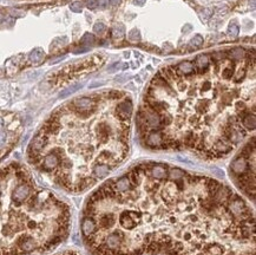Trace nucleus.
I'll return each mask as SVG.
<instances>
[{
    "instance_id": "nucleus-7",
    "label": "nucleus",
    "mask_w": 256,
    "mask_h": 255,
    "mask_svg": "<svg viewBox=\"0 0 256 255\" xmlns=\"http://www.w3.org/2000/svg\"><path fill=\"white\" fill-rule=\"evenodd\" d=\"M195 64L199 70H205L208 68V65H209V57L207 54H201V56H198L196 58Z\"/></svg>"
},
{
    "instance_id": "nucleus-16",
    "label": "nucleus",
    "mask_w": 256,
    "mask_h": 255,
    "mask_svg": "<svg viewBox=\"0 0 256 255\" xmlns=\"http://www.w3.org/2000/svg\"><path fill=\"white\" fill-rule=\"evenodd\" d=\"M70 9H71L72 12L79 13V12H82V9H83V4H82L80 1H75V2H72V4L70 5Z\"/></svg>"
},
{
    "instance_id": "nucleus-4",
    "label": "nucleus",
    "mask_w": 256,
    "mask_h": 255,
    "mask_svg": "<svg viewBox=\"0 0 256 255\" xmlns=\"http://www.w3.org/2000/svg\"><path fill=\"white\" fill-rule=\"evenodd\" d=\"M255 156V142L252 138L242 150L241 155L236 157L230 166L234 181L239 189L248 200H255V162L252 157Z\"/></svg>"
},
{
    "instance_id": "nucleus-14",
    "label": "nucleus",
    "mask_w": 256,
    "mask_h": 255,
    "mask_svg": "<svg viewBox=\"0 0 256 255\" xmlns=\"http://www.w3.org/2000/svg\"><path fill=\"white\" fill-rule=\"evenodd\" d=\"M80 43L83 45H92L94 43V37L92 34H90V33H85L83 36V38L80 39Z\"/></svg>"
},
{
    "instance_id": "nucleus-23",
    "label": "nucleus",
    "mask_w": 256,
    "mask_h": 255,
    "mask_svg": "<svg viewBox=\"0 0 256 255\" xmlns=\"http://www.w3.org/2000/svg\"><path fill=\"white\" fill-rule=\"evenodd\" d=\"M190 30H191V26H190V25H185V27H183V32H184V33L189 32Z\"/></svg>"
},
{
    "instance_id": "nucleus-3",
    "label": "nucleus",
    "mask_w": 256,
    "mask_h": 255,
    "mask_svg": "<svg viewBox=\"0 0 256 255\" xmlns=\"http://www.w3.org/2000/svg\"><path fill=\"white\" fill-rule=\"evenodd\" d=\"M70 226L69 204L38 187L27 170H0V255L47 253L67 238Z\"/></svg>"
},
{
    "instance_id": "nucleus-1",
    "label": "nucleus",
    "mask_w": 256,
    "mask_h": 255,
    "mask_svg": "<svg viewBox=\"0 0 256 255\" xmlns=\"http://www.w3.org/2000/svg\"><path fill=\"white\" fill-rule=\"evenodd\" d=\"M92 255H255V215L229 185L181 168L142 163L85 202Z\"/></svg>"
},
{
    "instance_id": "nucleus-9",
    "label": "nucleus",
    "mask_w": 256,
    "mask_h": 255,
    "mask_svg": "<svg viewBox=\"0 0 256 255\" xmlns=\"http://www.w3.org/2000/svg\"><path fill=\"white\" fill-rule=\"evenodd\" d=\"M243 54H244V51H243V49H241V47H236V49H233V50L230 51V58L234 59V60L241 59V58L243 57Z\"/></svg>"
},
{
    "instance_id": "nucleus-2",
    "label": "nucleus",
    "mask_w": 256,
    "mask_h": 255,
    "mask_svg": "<svg viewBox=\"0 0 256 255\" xmlns=\"http://www.w3.org/2000/svg\"><path fill=\"white\" fill-rule=\"evenodd\" d=\"M69 108L75 119L67 121V130L60 129L52 115L40 132L59 137L66 144L47 151L58 160L51 174L53 182L67 191L83 193L107 177L126 157L133 104L120 91H109L96 94L87 109L71 104Z\"/></svg>"
},
{
    "instance_id": "nucleus-13",
    "label": "nucleus",
    "mask_w": 256,
    "mask_h": 255,
    "mask_svg": "<svg viewBox=\"0 0 256 255\" xmlns=\"http://www.w3.org/2000/svg\"><path fill=\"white\" fill-rule=\"evenodd\" d=\"M129 39L131 40V41H139L141 40V33H139V31L137 30V28H133V30H131L130 32H129Z\"/></svg>"
},
{
    "instance_id": "nucleus-20",
    "label": "nucleus",
    "mask_w": 256,
    "mask_h": 255,
    "mask_svg": "<svg viewBox=\"0 0 256 255\" xmlns=\"http://www.w3.org/2000/svg\"><path fill=\"white\" fill-rule=\"evenodd\" d=\"M57 255H80L79 253L75 252V251H66V252H63V253H59Z\"/></svg>"
},
{
    "instance_id": "nucleus-24",
    "label": "nucleus",
    "mask_w": 256,
    "mask_h": 255,
    "mask_svg": "<svg viewBox=\"0 0 256 255\" xmlns=\"http://www.w3.org/2000/svg\"><path fill=\"white\" fill-rule=\"evenodd\" d=\"M2 126H4V118L0 116V129H1Z\"/></svg>"
},
{
    "instance_id": "nucleus-22",
    "label": "nucleus",
    "mask_w": 256,
    "mask_h": 255,
    "mask_svg": "<svg viewBox=\"0 0 256 255\" xmlns=\"http://www.w3.org/2000/svg\"><path fill=\"white\" fill-rule=\"evenodd\" d=\"M110 4H111L112 6H117V5L120 4V0H110Z\"/></svg>"
},
{
    "instance_id": "nucleus-12",
    "label": "nucleus",
    "mask_w": 256,
    "mask_h": 255,
    "mask_svg": "<svg viewBox=\"0 0 256 255\" xmlns=\"http://www.w3.org/2000/svg\"><path fill=\"white\" fill-rule=\"evenodd\" d=\"M79 87H82V85L78 84V85H73V86H70V87H67V89H65L62 93H60V97L62 98H64V97H66V96H69V94H71V93H73L75 91H77Z\"/></svg>"
},
{
    "instance_id": "nucleus-8",
    "label": "nucleus",
    "mask_w": 256,
    "mask_h": 255,
    "mask_svg": "<svg viewBox=\"0 0 256 255\" xmlns=\"http://www.w3.org/2000/svg\"><path fill=\"white\" fill-rule=\"evenodd\" d=\"M112 36L116 39H122L125 36V27L122 24H117L113 28H112Z\"/></svg>"
},
{
    "instance_id": "nucleus-6",
    "label": "nucleus",
    "mask_w": 256,
    "mask_h": 255,
    "mask_svg": "<svg viewBox=\"0 0 256 255\" xmlns=\"http://www.w3.org/2000/svg\"><path fill=\"white\" fill-rule=\"evenodd\" d=\"M44 56H45L44 51H43L41 49L37 47V49H34V50L31 51V53H30V60H31V63H33V64H39V63L43 62Z\"/></svg>"
},
{
    "instance_id": "nucleus-25",
    "label": "nucleus",
    "mask_w": 256,
    "mask_h": 255,
    "mask_svg": "<svg viewBox=\"0 0 256 255\" xmlns=\"http://www.w3.org/2000/svg\"><path fill=\"white\" fill-rule=\"evenodd\" d=\"M2 18H4V15H2V13H1V11H0V23H1V20H2Z\"/></svg>"
},
{
    "instance_id": "nucleus-17",
    "label": "nucleus",
    "mask_w": 256,
    "mask_h": 255,
    "mask_svg": "<svg viewBox=\"0 0 256 255\" xmlns=\"http://www.w3.org/2000/svg\"><path fill=\"white\" fill-rule=\"evenodd\" d=\"M212 13H214V9L212 8H204L203 9V12H202V18H209V17H211L212 15Z\"/></svg>"
},
{
    "instance_id": "nucleus-10",
    "label": "nucleus",
    "mask_w": 256,
    "mask_h": 255,
    "mask_svg": "<svg viewBox=\"0 0 256 255\" xmlns=\"http://www.w3.org/2000/svg\"><path fill=\"white\" fill-rule=\"evenodd\" d=\"M239 33H240V27H239V25L235 24V23L230 24L229 27H228V34H229L230 37H233V38H236V37L239 36Z\"/></svg>"
},
{
    "instance_id": "nucleus-11",
    "label": "nucleus",
    "mask_w": 256,
    "mask_h": 255,
    "mask_svg": "<svg viewBox=\"0 0 256 255\" xmlns=\"http://www.w3.org/2000/svg\"><path fill=\"white\" fill-rule=\"evenodd\" d=\"M190 46H192V47H201L202 45H203V38L199 36V34H197V36H195L191 40H190Z\"/></svg>"
},
{
    "instance_id": "nucleus-19",
    "label": "nucleus",
    "mask_w": 256,
    "mask_h": 255,
    "mask_svg": "<svg viewBox=\"0 0 256 255\" xmlns=\"http://www.w3.org/2000/svg\"><path fill=\"white\" fill-rule=\"evenodd\" d=\"M86 6L88 8H96L98 6V0H86Z\"/></svg>"
},
{
    "instance_id": "nucleus-18",
    "label": "nucleus",
    "mask_w": 256,
    "mask_h": 255,
    "mask_svg": "<svg viewBox=\"0 0 256 255\" xmlns=\"http://www.w3.org/2000/svg\"><path fill=\"white\" fill-rule=\"evenodd\" d=\"M6 139H7V134H6V131H0V148L6 143Z\"/></svg>"
},
{
    "instance_id": "nucleus-15",
    "label": "nucleus",
    "mask_w": 256,
    "mask_h": 255,
    "mask_svg": "<svg viewBox=\"0 0 256 255\" xmlns=\"http://www.w3.org/2000/svg\"><path fill=\"white\" fill-rule=\"evenodd\" d=\"M105 30H106V26H105V24H103V23H96L94 26H93V31H94V33H97V34L104 33Z\"/></svg>"
},
{
    "instance_id": "nucleus-5",
    "label": "nucleus",
    "mask_w": 256,
    "mask_h": 255,
    "mask_svg": "<svg viewBox=\"0 0 256 255\" xmlns=\"http://www.w3.org/2000/svg\"><path fill=\"white\" fill-rule=\"evenodd\" d=\"M195 72V66L190 62H182L177 66L176 73L178 75H192Z\"/></svg>"
},
{
    "instance_id": "nucleus-21",
    "label": "nucleus",
    "mask_w": 256,
    "mask_h": 255,
    "mask_svg": "<svg viewBox=\"0 0 256 255\" xmlns=\"http://www.w3.org/2000/svg\"><path fill=\"white\" fill-rule=\"evenodd\" d=\"M145 1H146V0H133V2H135L136 5H138V6H143V5L145 4Z\"/></svg>"
}]
</instances>
